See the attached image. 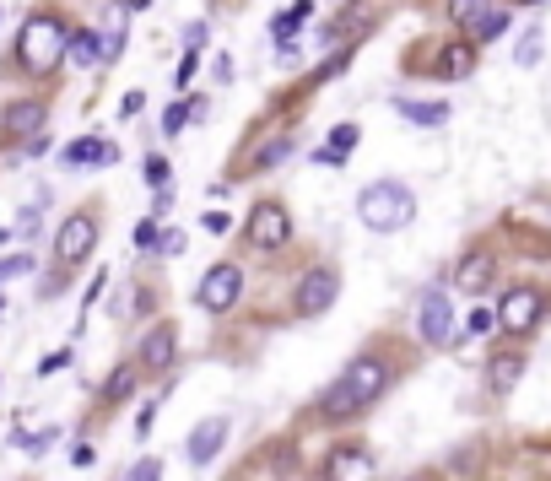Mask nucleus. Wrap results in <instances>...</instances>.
Instances as JSON below:
<instances>
[{
	"label": "nucleus",
	"mask_w": 551,
	"mask_h": 481,
	"mask_svg": "<svg viewBox=\"0 0 551 481\" xmlns=\"http://www.w3.org/2000/svg\"><path fill=\"white\" fill-rule=\"evenodd\" d=\"M33 271V255H6L0 260V282H11V276H28Z\"/></svg>",
	"instance_id": "obj_32"
},
{
	"label": "nucleus",
	"mask_w": 551,
	"mask_h": 481,
	"mask_svg": "<svg viewBox=\"0 0 551 481\" xmlns=\"http://www.w3.org/2000/svg\"><path fill=\"white\" fill-rule=\"evenodd\" d=\"M55 438H60V427H17V444L28 449V454H44Z\"/></svg>",
	"instance_id": "obj_25"
},
{
	"label": "nucleus",
	"mask_w": 551,
	"mask_h": 481,
	"mask_svg": "<svg viewBox=\"0 0 551 481\" xmlns=\"http://www.w3.org/2000/svg\"><path fill=\"white\" fill-rule=\"evenodd\" d=\"M206 38H211V28H206V22H190V28H184V49H200Z\"/></svg>",
	"instance_id": "obj_38"
},
{
	"label": "nucleus",
	"mask_w": 551,
	"mask_h": 481,
	"mask_svg": "<svg viewBox=\"0 0 551 481\" xmlns=\"http://www.w3.org/2000/svg\"><path fill=\"white\" fill-rule=\"evenodd\" d=\"M287 152H292V141H287V136H276V141L265 146L260 157H254V168H276V163H281V157H287Z\"/></svg>",
	"instance_id": "obj_30"
},
{
	"label": "nucleus",
	"mask_w": 551,
	"mask_h": 481,
	"mask_svg": "<svg viewBox=\"0 0 551 481\" xmlns=\"http://www.w3.org/2000/svg\"><path fill=\"white\" fill-rule=\"evenodd\" d=\"M163 233H168V227H157V217H146L136 227V249H157V244H163Z\"/></svg>",
	"instance_id": "obj_31"
},
{
	"label": "nucleus",
	"mask_w": 551,
	"mask_h": 481,
	"mask_svg": "<svg viewBox=\"0 0 551 481\" xmlns=\"http://www.w3.org/2000/svg\"><path fill=\"white\" fill-rule=\"evenodd\" d=\"M346 65H352V55H346V49H341V55H335L330 65H319V71H314V82H330V76H341Z\"/></svg>",
	"instance_id": "obj_35"
},
{
	"label": "nucleus",
	"mask_w": 551,
	"mask_h": 481,
	"mask_svg": "<svg viewBox=\"0 0 551 481\" xmlns=\"http://www.w3.org/2000/svg\"><path fill=\"white\" fill-rule=\"evenodd\" d=\"M130 390H136V368H114L109 384H103V400L119 406V400H130Z\"/></svg>",
	"instance_id": "obj_24"
},
{
	"label": "nucleus",
	"mask_w": 551,
	"mask_h": 481,
	"mask_svg": "<svg viewBox=\"0 0 551 481\" xmlns=\"http://www.w3.org/2000/svg\"><path fill=\"white\" fill-rule=\"evenodd\" d=\"M487 11H492V0H449V17L460 22V28H470V33L487 22Z\"/></svg>",
	"instance_id": "obj_22"
},
{
	"label": "nucleus",
	"mask_w": 551,
	"mask_h": 481,
	"mask_svg": "<svg viewBox=\"0 0 551 481\" xmlns=\"http://www.w3.org/2000/svg\"><path fill=\"white\" fill-rule=\"evenodd\" d=\"M125 481H163V460H152V454H146V460H136L125 471Z\"/></svg>",
	"instance_id": "obj_28"
},
{
	"label": "nucleus",
	"mask_w": 551,
	"mask_h": 481,
	"mask_svg": "<svg viewBox=\"0 0 551 481\" xmlns=\"http://www.w3.org/2000/svg\"><path fill=\"white\" fill-rule=\"evenodd\" d=\"M503 28H508V17H503V11H487V22H481V28H476V38H481V44H487V38H497Z\"/></svg>",
	"instance_id": "obj_34"
},
{
	"label": "nucleus",
	"mask_w": 551,
	"mask_h": 481,
	"mask_svg": "<svg viewBox=\"0 0 551 481\" xmlns=\"http://www.w3.org/2000/svg\"><path fill=\"white\" fill-rule=\"evenodd\" d=\"M92 244H98V222H92L87 211H76V217H65V227L55 233V260L76 265V260L92 255Z\"/></svg>",
	"instance_id": "obj_9"
},
{
	"label": "nucleus",
	"mask_w": 551,
	"mask_h": 481,
	"mask_svg": "<svg viewBox=\"0 0 551 481\" xmlns=\"http://www.w3.org/2000/svg\"><path fill=\"white\" fill-rule=\"evenodd\" d=\"M65 60H71V65H98V33H92V28L71 33V44H65Z\"/></svg>",
	"instance_id": "obj_23"
},
{
	"label": "nucleus",
	"mask_w": 551,
	"mask_h": 481,
	"mask_svg": "<svg viewBox=\"0 0 551 481\" xmlns=\"http://www.w3.org/2000/svg\"><path fill=\"white\" fill-rule=\"evenodd\" d=\"M65 363H71V346H60V352H49L44 363H38V373H44V379H49V373H60Z\"/></svg>",
	"instance_id": "obj_36"
},
{
	"label": "nucleus",
	"mask_w": 551,
	"mask_h": 481,
	"mask_svg": "<svg viewBox=\"0 0 551 481\" xmlns=\"http://www.w3.org/2000/svg\"><path fill=\"white\" fill-rule=\"evenodd\" d=\"M389 390V368L384 357H357V363H346V373L325 390V400H319V411L325 417H357V411L379 406V395Z\"/></svg>",
	"instance_id": "obj_1"
},
{
	"label": "nucleus",
	"mask_w": 551,
	"mask_h": 481,
	"mask_svg": "<svg viewBox=\"0 0 551 481\" xmlns=\"http://www.w3.org/2000/svg\"><path fill=\"white\" fill-rule=\"evenodd\" d=\"M190 125V98H179V103H168V114H163V130L168 136H179V130Z\"/></svg>",
	"instance_id": "obj_27"
},
{
	"label": "nucleus",
	"mask_w": 551,
	"mask_h": 481,
	"mask_svg": "<svg viewBox=\"0 0 551 481\" xmlns=\"http://www.w3.org/2000/svg\"><path fill=\"white\" fill-rule=\"evenodd\" d=\"M65 44H71V33H65L60 11H33L17 33V65L28 76H49L65 60Z\"/></svg>",
	"instance_id": "obj_2"
},
{
	"label": "nucleus",
	"mask_w": 551,
	"mask_h": 481,
	"mask_svg": "<svg viewBox=\"0 0 551 481\" xmlns=\"http://www.w3.org/2000/svg\"><path fill=\"white\" fill-rule=\"evenodd\" d=\"M357 136H362L357 125H335V130H330V141H325V152H314V163H335V168H341L346 157H352Z\"/></svg>",
	"instance_id": "obj_19"
},
{
	"label": "nucleus",
	"mask_w": 551,
	"mask_h": 481,
	"mask_svg": "<svg viewBox=\"0 0 551 481\" xmlns=\"http://www.w3.org/2000/svg\"><path fill=\"white\" fill-rule=\"evenodd\" d=\"M395 109H400V119H411V125H427V130H438V125H449V103H422V98H395Z\"/></svg>",
	"instance_id": "obj_15"
},
{
	"label": "nucleus",
	"mask_w": 551,
	"mask_h": 481,
	"mask_svg": "<svg viewBox=\"0 0 551 481\" xmlns=\"http://www.w3.org/2000/svg\"><path fill=\"white\" fill-rule=\"evenodd\" d=\"M519 373H524V357H514V352H508V357H492V368H487V390H492V395H508V390L519 384Z\"/></svg>",
	"instance_id": "obj_20"
},
{
	"label": "nucleus",
	"mask_w": 551,
	"mask_h": 481,
	"mask_svg": "<svg viewBox=\"0 0 551 481\" xmlns=\"http://www.w3.org/2000/svg\"><path fill=\"white\" fill-rule=\"evenodd\" d=\"M238 292H244V271H238V265H211L195 287V303L206 314H227L238 303Z\"/></svg>",
	"instance_id": "obj_4"
},
{
	"label": "nucleus",
	"mask_w": 551,
	"mask_h": 481,
	"mask_svg": "<svg viewBox=\"0 0 551 481\" xmlns=\"http://www.w3.org/2000/svg\"><path fill=\"white\" fill-rule=\"evenodd\" d=\"M546 314V292L541 287H508L503 303H497V325L524 336V330H535V319Z\"/></svg>",
	"instance_id": "obj_5"
},
{
	"label": "nucleus",
	"mask_w": 551,
	"mask_h": 481,
	"mask_svg": "<svg viewBox=\"0 0 551 481\" xmlns=\"http://www.w3.org/2000/svg\"><path fill=\"white\" fill-rule=\"evenodd\" d=\"M195 71H200V49H184V60H179V87L195 82Z\"/></svg>",
	"instance_id": "obj_37"
},
{
	"label": "nucleus",
	"mask_w": 551,
	"mask_h": 481,
	"mask_svg": "<svg viewBox=\"0 0 551 481\" xmlns=\"http://www.w3.org/2000/svg\"><path fill=\"white\" fill-rule=\"evenodd\" d=\"M141 103H146L141 92H125V103H119V114H125V119H136V114H141Z\"/></svg>",
	"instance_id": "obj_39"
},
{
	"label": "nucleus",
	"mask_w": 551,
	"mask_h": 481,
	"mask_svg": "<svg viewBox=\"0 0 551 481\" xmlns=\"http://www.w3.org/2000/svg\"><path fill=\"white\" fill-rule=\"evenodd\" d=\"M168 206H173V190H157V195H152V217H163Z\"/></svg>",
	"instance_id": "obj_43"
},
{
	"label": "nucleus",
	"mask_w": 551,
	"mask_h": 481,
	"mask_svg": "<svg viewBox=\"0 0 551 481\" xmlns=\"http://www.w3.org/2000/svg\"><path fill=\"white\" fill-rule=\"evenodd\" d=\"M152 417H157V400H152V406H141V417H136V433H141V438L152 433Z\"/></svg>",
	"instance_id": "obj_41"
},
{
	"label": "nucleus",
	"mask_w": 551,
	"mask_h": 481,
	"mask_svg": "<svg viewBox=\"0 0 551 481\" xmlns=\"http://www.w3.org/2000/svg\"><path fill=\"white\" fill-rule=\"evenodd\" d=\"M119 49H125V6L109 11V28H103V38H98V65L119 60Z\"/></svg>",
	"instance_id": "obj_21"
},
{
	"label": "nucleus",
	"mask_w": 551,
	"mask_h": 481,
	"mask_svg": "<svg viewBox=\"0 0 551 481\" xmlns=\"http://www.w3.org/2000/svg\"><path fill=\"white\" fill-rule=\"evenodd\" d=\"M514 60H519V65H535V60H541V33H524V44L514 49Z\"/></svg>",
	"instance_id": "obj_33"
},
{
	"label": "nucleus",
	"mask_w": 551,
	"mask_h": 481,
	"mask_svg": "<svg viewBox=\"0 0 551 481\" xmlns=\"http://www.w3.org/2000/svg\"><path fill=\"white\" fill-rule=\"evenodd\" d=\"M71 465H92V444H76L71 449Z\"/></svg>",
	"instance_id": "obj_44"
},
{
	"label": "nucleus",
	"mask_w": 551,
	"mask_h": 481,
	"mask_svg": "<svg viewBox=\"0 0 551 481\" xmlns=\"http://www.w3.org/2000/svg\"><path fill=\"white\" fill-rule=\"evenodd\" d=\"M416 330H422L427 346L454 341V309H449V298H443V287H427L422 298H416Z\"/></svg>",
	"instance_id": "obj_6"
},
{
	"label": "nucleus",
	"mask_w": 551,
	"mask_h": 481,
	"mask_svg": "<svg viewBox=\"0 0 551 481\" xmlns=\"http://www.w3.org/2000/svg\"><path fill=\"white\" fill-rule=\"evenodd\" d=\"M357 217L368 233H400L416 217V195L400 179H373L368 190L357 195Z\"/></svg>",
	"instance_id": "obj_3"
},
{
	"label": "nucleus",
	"mask_w": 551,
	"mask_h": 481,
	"mask_svg": "<svg viewBox=\"0 0 551 481\" xmlns=\"http://www.w3.org/2000/svg\"><path fill=\"white\" fill-rule=\"evenodd\" d=\"M60 163L65 168H114L119 163V146L103 141V136H82V141H71L60 152Z\"/></svg>",
	"instance_id": "obj_12"
},
{
	"label": "nucleus",
	"mask_w": 551,
	"mask_h": 481,
	"mask_svg": "<svg viewBox=\"0 0 551 481\" xmlns=\"http://www.w3.org/2000/svg\"><path fill=\"white\" fill-rule=\"evenodd\" d=\"M325 481H373L368 444H335L330 460H325Z\"/></svg>",
	"instance_id": "obj_11"
},
{
	"label": "nucleus",
	"mask_w": 551,
	"mask_h": 481,
	"mask_svg": "<svg viewBox=\"0 0 551 481\" xmlns=\"http://www.w3.org/2000/svg\"><path fill=\"white\" fill-rule=\"evenodd\" d=\"M163 255H184V233H173V227H168V238H163Z\"/></svg>",
	"instance_id": "obj_42"
},
{
	"label": "nucleus",
	"mask_w": 551,
	"mask_h": 481,
	"mask_svg": "<svg viewBox=\"0 0 551 481\" xmlns=\"http://www.w3.org/2000/svg\"><path fill=\"white\" fill-rule=\"evenodd\" d=\"M222 438H227V417H206V422H200L190 433V444H184V449H190V465H211V460H217Z\"/></svg>",
	"instance_id": "obj_13"
},
{
	"label": "nucleus",
	"mask_w": 551,
	"mask_h": 481,
	"mask_svg": "<svg viewBox=\"0 0 551 481\" xmlns=\"http://www.w3.org/2000/svg\"><path fill=\"white\" fill-rule=\"evenodd\" d=\"M136 363H141L146 373H163V368L173 363V330H168V325L146 330V341H141V357H136Z\"/></svg>",
	"instance_id": "obj_14"
},
{
	"label": "nucleus",
	"mask_w": 551,
	"mask_h": 481,
	"mask_svg": "<svg viewBox=\"0 0 551 481\" xmlns=\"http://www.w3.org/2000/svg\"><path fill=\"white\" fill-rule=\"evenodd\" d=\"M519 6H541V0H519Z\"/></svg>",
	"instance_id": "obj_46"
},
{
	"label": "nucleus",
	"mask_w": 551,
	"mask_h": 481,
	"mask_svg": "<svg viewBox=\"0 0 551 481\" xmlns=\"http://www.w3.org/2000/svg\"><path fill=\"white\" fill-rule=\"evenodd\" d=\"M470 71H476V49H470V44H449L438 55V76H443V82H460V76H470Z\"/></svg>",
	"instance_id": "obj_18"
},
{
	"label": "nucleus",
	"mask_w": 551,
	"mask_h": 481,
	"mask_svg": "<svg viewBox=\"0 0 551 481\" xmlns=\"http://www.w3.org/2000/svg\"><path fill=\"white\" fill-rule=\"evenodd\" d=\"M335 298H341V276L330 271V265H314V271L298 282V298H292V309H298L303 319H314V314H325L335 309Z\"/></svg>",
	"instance_id": "obj_8"
},
{
	"label": "nucleus",
	"mask_w": 551,
	"mask_h": 481,
	"mask_svg": "<svg viewBox=\"0 0 551 481\" xmlns=\"http://www.w3.org/2000/svg\"><path fill=\"white\" fill-rule=\"evenodd\" d=\"M492 255H487V249H476V255H465L460 260V271H454V282H460L465 292H481V287H487L492 282Z\"/></svg>",
	"instance_id": "obj_17"
},
{
	"label": "nucleus",
	"mask_w": 551,
	"mask_h": 481,
	"mask_svg": "<svg viewBox=\"0 0 551 481\" xmlns=\"http://www.w3.org/2000/svg\"><path fill=\"white\" fill-rule=\"evenodd\" d=\"M487 330H497V314L492 309H470L465 314V341L470 336H487Z\"/></svg>",
	"instance_id": "obj_26"
},
{
	"label": "nucleus",
	"mask_w": 551,
	"mask_h": 481,
	"mask_svg": "<svg viewBox=\"0 0 551 481\" xmlns=\"http://www.w3.org/2000/svg\"><path fill=\"white\" fill-rule=\"evenodd\" d=\"M146 6H152V0H125V11H146Z\"/></svg>",
	"instance_id": "obj_45"
},
{
	"label": "nucleus",
	"mask_w": 551,
	"mask_h": 481,
	"mask_svg": "<svg viewBox=\"0 0 551 481\" xmlns=\"http://www.w3.org/2000/svg\"><path fill=\"white\" fill-rule=\"evenodd\" d=\"M287 238H292V217H287V206H281V200H260V206L249 211V244L271 255V249H281Z\"/></svg>",
	"instance_id": "obj_7"
},
{
	"label": "nucleus",
	"mask_w": 551,
	"mask_h": 481,
	"mask_svg": "<svg viewBox=\"0 0 551 481\" xmlns=\"http://www.w3.org/2000/svg\"><path fill=\"white\" fill-rule=\"evenodd\" d=\"M146 179H152V195H157V190H168V179H173L168 157H146Z\"/></svg>",
	"instance_id": "obj_29"
},
{
	"label": "nucleus",
	"mask_w": 551,
	"mask_h": 481,
	"mask_svg": "<svg viewBox=\"0 0 551 481\" xmlns=\"http://www.w3.org/2000/svg\"><path fill=\"white\" fill-rule=\"evenodd\" d=\"M44 119H49V109L38 98H17V103H6V114H0V136L6 141H33L38 130H44Z\"/></svg>",
	"instance_id": "obj_10"
},
{
	"label": "nucleus",
	"mask_w": 551,
	"mask_h": 481,
	"mask_svg": "<svg viewBox=\"0 0 551 481\" xmlns=\"http://www.w3.org/2000/svg\"><path fill=\"white\" fill-rule=\"evenodd\" d=\"M227 227H233V217H227V211H211V217H206V233H227Z\"/></svg>",
	"instance_id": "obj_40"
},
{
	"label": "nucleus",
	"mask_w": 551,
	"mask_h": 481,
	"mask_svg": "<svg viewBox=\"0 0 551 481\" xmlns=\"http://www.w3.org/2000/svg\"><path fill=\"white\" fill-rule=\"evenodd\" d=\"M314 17V0H292L287 11H276V22H271V33H276V44H292V38L303 33V22Z\"/></svg>",
	"instance_id": "obj_16"
}]
</instances>
